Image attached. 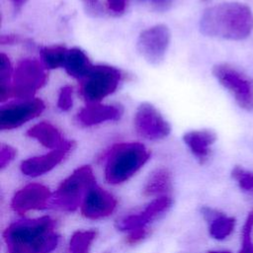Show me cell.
I'll return each instance as SVG.
<instances>
[{
	"label": "cell",
	"instance_id": "1",
	"mask_svg": "<svg viewBox=\"0 0 253 253\" xmlns=\"http://www.w3.org/2000/svg\"><path fill=\"white\" fill-rule=\"evenodd\" d=\"M59 238L56 221L47 215L17 220L3 231L7 253H51Z\"/></svg>",
	"mask_w": 253,
	"mask_h": 253
},
{
	"label": "cell",
	"instance_id": "2",
	"mask_svg": "<svg viewBox=\"0 0 253 253\" xmlns=\"http://www.w3.org/2000/svg\"><path fill=\"white\" fill-rule=\"evenodd\" d=\"M199 27L208 37L242 41L253 32V12L241 2H222L204 11Z\"/></svg>",
	"mask_w": 253,
	"mask_h": 253
},
{
	"label": "cell",
	"instance_id": "3",
	"mask_svg": "<svg viewBox=\"0 0 253 253\" xmlns=\"http://www.w3.org/2000/svg\"><path fill=\"white\" fill-rule=\"evenodd\" d=\"M150 152L140 142L114 144L106 156L105 180L119 185L130 179L149 159Z\"/></svg>",
	"mask_w": 253,
	"mask_h": 253
},
{
	"label": "cell",
	"instance_id": "4",
	"mask_svg": "<svg viewBox=\"0 0 253 253\" xmlns=\"http://www.w3.org/2000/svg\"><path fill=\"white\" fill-rule=\"evenodd\" d=\"M96 185V178L89 165H83L75 169L66 177L52 194L49 206L52 208L74 211L81 207L88 191Z\"/></svg>",
	"mask_w": 253,
	"mask_h": 253
},
{
	"label": "cell",
	"instance_id": "5",
	"mask_svg": "<svg viewBox=\"0 0 253 253\" xmlns=\"http://www.w3.org/2000/svg\"><path fill=\"white\" fill-rule=\"evenodd\" d=\"M212 74L240 109L253 112V79L249 75L229 63L215 64Z\"/></svg>",
	"mask_w": 253,
	"mask_h": 253
},
{
	"label": "cell",
	"instance_id": "6",
	"mask_svg": "<svg viewBox=\"0 0 253 253\" xmlns=\"http://www.w3.org/2000/svg\"><path fill=\"white\" fill-rule=\"evenodd\" d=\"M122 76L121 70L114 66L94 65L80 80V95L88 104L100 103L117 90Z\"/></svg>",
	"mask_w": 253,
	"mask_h": 253
},
{
	"label": "cell",
	"instance_id": "7",
	"mask_svg": "<svg viewBox=\"0 0 253 253\" xmlns=\"http://www.w3.org/2000/svg\"><path fill=\"white\" fill-rule=\"evenodd\" d=\"M46 81L45 67L40 60L23 58L18 61L13 73V96L21 100L32 99L36 92L45 85Z\"/></svg>",
	"mask_w": 253,
	"mask_h": 253
},
{
	"label": "cell",
	"instance_id": "8",
	"mask_svg": "<svg viewBox=\"0 0 253 253\" xmlns=\"http://www.w3.org/2000/svg\"><path fill=\"white\" fill-rule=\"evenodd\" d=\"M171 41V32L166 25L158 24L143 30L137 39L139 54L150 64L157 65L165 57Z\"/></svg>",
	"mask_w": 253,
	"mask_h": 253
},
{
	"label": "cell",
	"instance_id": "9",
	"mask_svg": "<svg viewBox=\"0 0 253 253\" xmlns=\"http://www.w3.org/2000/svg\"><path fill=\"white\" fill-rule=\"evenodd\" d=\"M134 128L138 135L150 140L163 139L169 135L171 126L161 113L150 103H141L133 119Z\"/></svg>",
	"mask_w": 253,
	"mask_h": 253
},
{
	"label": "cell",
	"instance_id": "10",
	"mask_svg": "<svg viewBox=\"0 0 253 253\" xmlns=\"http://www.w3.org/2000/svg\"><path fill=\"white\" fill-rule=\"evenodd\" d=\"M45 106L42 100L32 98L4 106L0 110V129H13L39 117Z\"/></svg>",
	"mask_w": 253,
	"mask_h": 253
},
{
	"label": "cell",
	"instance_id": "11",
	"mask_svg": "<svg viewBox=\"0 0 253 253\" xmlns=\"http://www.w3.org/2000/svg\"><path fill=\"white\" fill-rule=\"evenodd\" d=\"M50 190L42 184L31 183L17 191L11 201L12 210L24 215L30 211H41L49 206Z\"/></svg>",
	"mask_w": 253,
	"mask_h": 253
},
{
	"label": "cell",
	"instance_id": "12",
	"mask_svg": "<svg viewBox=\"0 0 253 253\" xmlns=\"http://www.w3.org/2000/svg\"><path fill=\"white\" fill-rule=\"evenodd\" d=\"M75 146L73 140H65V142L58 148L52 149L42 155L30 157L22 161L20 169L21 172L28 177H39L46 174L61 163L65 157Z\"/></svg>",
	"mask_w": 253,
	"mask_h": 253
},
{
	"label": "cell",
	"instance_id": "13",
	"mask_svg": "<svg viewBox=\"0 0 253 253\" xmlns=\"http://www.w3.org/2000/svg\"><path fill=\"white\" fill-rule=\"evenodd\" d=\"M172 205L171 198L167 196H162L154 199L150 202L142 211L128 214L120 220L117 221V228L121 231H139V230H147L146 225L154 220L159 214L166 211Z\"/></svg>",
	"mask_w": 253,
	"mask_h": 253
},
{
	"label": "cell",
	"instance_id": "14",
	"mask_svg": "<svg viewBox=\"0 0 253 253\" xmlns=\"http://www.w3.org/2000/svg\"><path fill=\"white\" fill-rule=\"evenodd\" d=\"M117 204V199L113 194L96 184L86 194L80 211L88 219H101L111 215Z\"/></svg>",
	"mask_w": 253,
	"mask_h": 253
},
{
	"label": "cell",
	"instance_id": "15",
	"mask_svg": "<svg viewBox=\"0 0 253 253\" xmlns=\"http://www.w3.org/2000/svg\"><path fill=\"white\" fill-rule=\"evenodd\" d=\"M124 114V108L119 104H87L76 115V122L83 126H92L109 121H118Z\"/></svg>",
	"mask_w": 253,
	"mask_h": 253
},
{
	"label": "cell",
	"instance_id": "16",
	"mask_svg": "<svg viewBox=\"0 0 253 253\" xmlns=\"http://www.w3.org/2000/svg\"><path fill=\"white\" fill-rule=\"evenodd\" d=\"M216 138V133L211 129L191 130L183 135L184 142L201 164L206 163L210 158L211 146Z\"/></svg>",
	"mask_w": 253,
	"mask_h": 253
},
{
	"label": "cell",
	"instance_id": "17",
	"mask_svg": "<svg viewBox=\"0 0 253 253\" xmlns=\"http://www.w3.org/2000/svg\"><path fill=\"white\" fill-rule=\"evenodd\" d=\"M201 212L209 223V232L212 238L223 240L233 232L236 223L233 216H227L225 213L210 207H203Z\"/></svg>",
	"mask_w": 253,
	"mask_h": 253
},
{
	"label": "cell",
	"instance_id": "18",
	"mask_svg": "<svg viewBox=\"0 0 253 253\" xmlns=\"http://www.w3.org/2000/svg\"><path fill=\"white\" fill-rule=\"evenodd\" d=\"M27 135L37 139L42 145L51 150L60 147L66 140L61 131L48 122H41L34 125L27 130Z\"/></svg>",
	"mask_w": 253,
	"mask_h": 253
},
{
	"label": "cell",
	"instance_id": "19",
	"mask_svg": "<svg viewBox=\"0 0 253 253\" xmlns=\"http://www.w3.org/2000/svg\"><path fill=\"white\" fill-rule=\"evenodd\" d=\"M93 66L89 57L81 48L72 47L67 50L63 67L70 76L82 80Z\"/></svg>",
	"mask_w": 253,
	"mask_h": 253
},
{
	"label": "cell",
	"instance_id": "20",
	"mask_svg": "<svg viewBox=\"0 0 253 253\" xmlns=\"http://www.w3.org/2000/svg\"><path fill=\"white\" fill-rule=\"evenodd\" d=\"M172 189L171 172L164 167H160L151 172L148 176L142 193L145 197L162 195L170 192Z\"/></svg>",
	"mask_w": 253,
	"mask_h": 253
},
{
	"label": "cell",
	"instance_id": "21",
	"mask_svg": "<svg viewBox=\"0 0 253 253\" xmlns=\"http://www.w3.org/2000/svg\"><path fill=\"white\" fill-rule=\"evenodd\" d=\"M67 50L68 49L61 44L42 46L40 49L42 63L43 64L45 69H55L63 67Z\"/></svg>",
	"mask_w": 253,
	"mask_h": 253
},
{
	"label": "cell",
	"instance_id": "22",
	"mask_svg": "<svg viewBox=\"0 0 253 253\" xmlns=\"http://www.w3.org/2000/svg\"><path fill=\"white\" fill-rule=\"evenodd\" d=\"M96 237V229L76 230L70 237L66 253H89Z\"/></svg>",
	"mask_w": 253,
	"mask_h": 253
},
{
	"label": "cell",
	"instance_id": "23",
	"mask_svg": "<svg viewBox=\"0 0 253 253\" xmlns=\"http://www.w3.org/2000/svg\"><path fill=\"white\" fill-rule=\"evenodd\" d=\"M13 68L9 57L5 53L0 54V101L4 102L11 96L12 93V80Z\"/></svg>",
	"mask_w": 253,
	"mask_h": 253
},
{
	"label": "cell",
	"instance_id": "24",
	"mask_svg": "<svg viewBox=\"0 0 253 253\" xmlns=\"http://www.w3.org/2000/svg\"><path fill=\"white\" fill-rule=\"evenodd\" d=\"M231 177L237 182L242 191L253 193V171L236 165L231 171Z\"/></svg>",
	"mask_w": 253,
	"mask_h": 253
},
{
	"label": "cell",
	"instance_id": "25",
	"mask_svg": "<svg viewBox=\"0 0 253 253\" xmlns=\"http://www.w3.org/2000/svg\"><path fill=\"white\" fill-rule=\"evenodd\" d=\"M253 210L250 211L241 230V248L238 253H253Z\"/></svg>",
	"mask_w": 253,
	"mask_h": 253
},
{
	"label": "cell",
	"instance_id": "26",
	"mask_svg": "<svg viewBox=\"0 0 253 253\" xmlns=\"http://www.w3.org/2000/svg\"><path fill=\"white\" fill-rule=\"evenodd\" d=\"M73 105V88L70 85H65L61 87L58 99H57V107L59 110L66 112L71 109Z\"/></svg>",
	"mask_w": 253,
	"mask_h": 253
},
{
	"label": "cell",
	"instance_id": "27",
	"mask_svg": "<svg viewBox=\"0 0 253 253\" xmlns=\"http://www.w3.org/2000/svg\"><path fill=\"white\" fill-rule=\"evenodd\" d=\"M17 155V150L8 144H2L0 148V168L4 169Z\"/></svg>",
	"mask_w": 253,
	"mask_h": 253
},
{
	"label": "cell",
	"instance_id": "28",
	"mask_svg": "<svg viewBox=\"0 0 253 253\" xmlns=\"http://www.w3.org/2000/svg\"><path fill=\"white\" fill-rule=\"evenodd\" d=\"M126 4L127 0H107L108 9L116 15L124 13L126 8Z\"/></svg>",
	"mask_w": 253,
	"mask_h": 253
},
{
	"label": "cell",
	"instance_id": "29",
	"mask_svg": "<svg viewBox=\"0 0 253 253\" xmlns=\"http://www.w3.org/2000/svg\"><path fill=\"white\" fill-rule=\"evenodd\" d=\"M22 40L16 35H3L1 36L0 42L2 44H13L20 42Z\"/></svg>",
	"mask_w": 253,
	"mask_h": 253
},
{
	"label": "cell",
	"instance_id": "30",
	"mask_svg": "<svg viewBox=\"0 0 253 253\" xmlns=\"http://www.w3.org/2000/svg\"><path fill=\"white\" fill-rule=\"evenodd\" d=\"M86 2V4L90 7V8H95V10L97 11V9L99 8L98 5V1L97 0H84Z\"/></svg>",
	"mask_w": 253,
	"mask_h": 253
},
{
	"label": "cell",
	"instance_id": "31",
	"mask_svg": "<svg viewBox=\"0 0 253 253\" xmlns=\"http://www.w3.org/2000/svg\"><path fill=\"white\" fill-rule=\"evenodd\" d=\"M11 1L14 3V5H15L16 7L19 8V7H21L22 5H24L27 0H11Z\"/></svg>",
	"mask_w": 253,
	"mask_h": 253
},
{
	"label": "cell",
	"instance_id": "32",
	"mask_svg": "<svg viewBox=\"0 0 253 253\" xmlns=\"http://www.w3.org/2000/svg\"><path fill=\"white\" fill-rule=\"evenodd\" d=\"M208 253H231V252L228 250H211V251H209Z\"/></svg>",
	"mask_w": 253,
	"mask_h": 253
},
{
	"label": "cell",
	"instance_id": "33",
	"mask_svg": "<svg viewBox=\"0 0 253 253\" xmlns=\"http://www.w3.org/2000/svg\"><path fill=\"white\" fill-rule=\"evenodd\" d=\"M202 2H208V1H210V0H201Z\"/></svg>",
	"mask_w": 253,
	"mask_h": 253
},
{
	"label": "cell",
	"instance_id": "34",
	"mask_svg": "<svg viewBox=\"0 0 253 253\" xmlns=\"http://www.w3.org/2000/svg\"><path fill=\"white\" fill-rule=\"evenodd\" d=\"M157 2H160V1H165V0H156Z\"/></svg>",
	"mask_w": 253,
	"mask_h": 253
}]
</instances>
